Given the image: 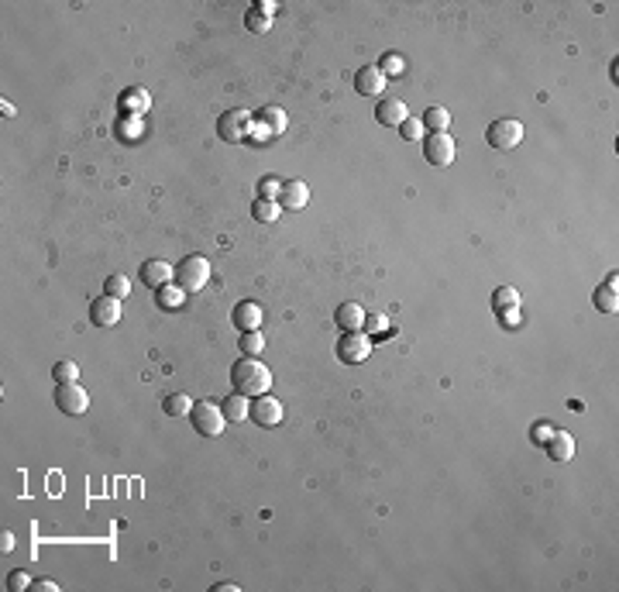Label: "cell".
I'll return each instance as SVG.
<instances>
[{"instance_id":"cell-19","label":"cell","mask_w":619,"mask_h":592,"mask_svg":"<svg viewBox=\"0 0 619 592\" xmlns=\"http://www.w3.org/2000/svg\"><path fill=\"white\" fill-rule=\"evenodd\" d=\"M224 417L231 420V424H241V420H248L252 417V399L248 396H241V393H234V396H227L224 399Z\"/></svg>"},{"instance_id":"cell-25","label":"cell","mask_w":619,"mask_h":592,"mask_svg":"<svg viewBox=\"0 0 619 592\" xmlns=\"http://www.w3.org/2000/svg\"><path fill=\"white\" fill-rule=\"evenodd\" d=\"M52 379H55L59 386H62V383H76V379H80V365H76L73 358H62V362H55Z\"/></svg>"},{"instance_id":"cell-1","label":"cell","mask_w":619,"mask_h":592,"mask_svg":"<svg viewBox=\"0 0 619 592\" xmlns=\"http://www.w3.org/2000/svg\"><path fill=\"white\" fill-rule=\"evenodd\" d=\"M231 383H234V390L241 396L255 399V396H265L268 390H272V372H268L259 358H248V355H245L241 362H234Z\"/></svg>"},{"instance_id":"cell-10","label":"cell","mask_w":619,"mask_h":592,"mask_svg":"<svg viewBox=\"0 0 619 592\" xmlns=\"http://www.w3.org/2000/svg\"><path fill=\"white\" fill-rule=\"evenodd\" d=\"M89 320L96 324V327H114V324H121V299L117 296H100V299H93V306H89Z\"/></svg>"},{"instance_id":"cell-29","label":"cell","mask_w":619,"mask_h":592,"mask_svg":"<svg viewBox=\"0 0 619 592\" xmlns=\"http://www.w3.org/2000/svg\"><path fill=\"white\" fill-rule=\"evenodd\" d=\"M103 293L107 296H117V299H124V296L131 293V279L128 276H107V283H103Z\"/></svg>"},{"instance_id":"cell-37","label":"cell","mask_w":619,"mask_h":592,"mask_svg":"<svg viewBox=\"0 0 619 592\" xmlns=\"http://www.w3.org/2000/svg\"><path fill=\"white\" fill-rule=\"evenodd\" d=\"M550 437H554V427H550V424H537V427H533V441L547 444Z\"/></svg>"},{"instance_id":"cell-14","label":"cell","mask_w":619,"mask_h":592,"mask_svg":"<svg viewBox=\"0 0 619 592\" xmlns=\"http://www.w3.org/2000/svg\"><path fill=\"white\" fill-rule=\"evenodd\" d=\"M173 276H176V269H173L169 262H162V259H152V262H145V269H141V279H145V286H152V290L169 286Z\"/></svg>"},{"instance_id":"cell-4","label":"cell","mask_w":619,"mask_h":592,"mask_svg":"<svg viewBox=\"0 0 619 592\" xmlns=\"http://www.w3.org/2000/svg\"><path fill=\"white\" fill-rule=\"evenodd\" d=\"M485 138H489V145H492L496 152H509V148H516V145L523 141V124L513 121V117L492 121L489 131H485Z\"/></svg>"},{"instance_id":"cell-5","label":"cell","mask_w":619,"mask_h":592,"mask_svg":"<svg viewBox=\"0 0 619 592\" xmlns=\"http://www.w3.org/2000/svg\"><path fill=\"white\" fill-rule=\"evenodd\" d=\"M368 355H372V341H368V334H365V331H348V334L338 341V358H341V362H348V365L365 362Z\"/></svg>"},{"instance_id":"cell-21","label":"cell","mask_w":619,"mask_h":592,"mask_svg":"<svg viewBox=\"0 0 619 592\" xmlns=\"http://www.w3.org/2000/svg\"><path fill=\"white\" fill-rule=\"evenodd\" d=\"M424 128H427V131H447V128H451L447 107H427V110H424Z\"/></svg>"},{"instance_id":"cell-15","label":"cell","mask_w":619,"mask_h":592,"mask_svg":"<svg viewBox=\"0 0 619 592\" xmlns=\"http://www.w3.org/2000/svg\"><path fill=\"white\" fill-rule=\"evenodd\" d=\"M406 117H410V110H406L403 100H382V103L375 107V121L385 124V128H399Z\"/></svg>"},{"instance_id":"cell-27","label":"cell","mask_w":619,"mask_h":592,"mask_svg":"<svg viewBox=\"0 0 619 592\" xmlns=\"http://www.w3.org/2000/svg\"><path fill=\"white\" fill-rule=\"evenodd\" d=\"M492 306H496V313H499V310H509V306H520V293H516L513 286H499V290L492 293Z\"/></svg>"},{"instance_id":"cell-32","label":"cell","mask_w":619,"mask_h":592,"mask_svg":"<svg viewBox=\"0 0 619 592\" xmlns=\"http://www.w3.org/2000/svg\"><path fill=\"white\" fill-rule=\"evenodd\" d=\"M399 134H403L406 141H420V134H424V121H417V117H406V121L399 124Z\"/></svg>"},{"instance_id":"cell-35","label":"cell","mask_w":619,"mask_h":592,"mask_svg":"<svg viewBox=\"0 0 619 592\" xmlns=\"http://www.w3.org/2000/svg\"><path fill=\"white\" fill-rule=\"evenodd\" d=\"M279 193H282V183H279V180H262V200H275V203H279Z\"/></svg>"},{"instance_id":"cell-6","label":"cell","mask_w":619,"mask_h":592,"mask_svg":"<svg viewBox=\"0 0 619 592\" xmlns=\"http://www.w3.org/2000/svg\"><path fill=\"white\" fill-rule=\"evenodd\" d=\"M424 155L430 166H451L454 162V138L447 131H430L424 141Z\"/></svg>"},{"instance_id":"cell-17","label":"cell","mask_w":619,"mask_h":592,"mask_svg":"<svg viewBox=\"0 0 619 592\" xmlns=\"http://www.w3.org/2000/svg\"><path fill=\"white\" fill-rule=\"evenodd\" d=\"M547 455L554 462H571L575 458V437L568 430H554V437L547 441Z\"/></svg>"},{"instance_id":"cell-3","label":"cell","mask_w":619,"mask_h":592,"mask_svg":"<svg viewBox=\"0 0 619 592\" xmlns=\"http://www.w3.org/2000/svg\"><path fill=\"white\" fill-rule=\"evenodd\" d=\"M189 420H193V427H196L203 437H220V434H224V424H227L224 410H220L217 403H207V399L193 403V410H189Z\"/></svg>"},{"instance_id":"cell-41","label":"cell","mask_w":619,"mask_h":592,"mask_svg":"<svg viewBox=\"0 0 619 592\" xmlns=\"http://www.w3.org/2000/svg\"><path fill=\"white\" fill-rule=\"evenodd\" d=\"M217 592H238V586H231V582H220V586H217Z\"/></svg>"},{"instance_id":"cell-26","label":"cell","mask_w":619,"mask_h":592,"mask_svg":"<svg viewBox=\"0 0 619 592\" xmlns=\"http://www.w3.org/2000/svg\"><path fill=\"white\" fill-rule=\"evenodd\" d=\"M162 410L169 413V417H186L189 410H193V399L186 393H176V396H166V403H162Z\"/></svg>"},{"instance_id":"cell-33","label":"cell","mask_w":619,"mask_h":592,"mask_svg":"<svg viewBox=\"0 0 619 592\" xmlns=\"http://www.w3.org/2000/svg\"><path fill=\"white\" fill-rule=\"evenodd\" d=\"M378 69H382V76L389 80V76H399V73L406 69V62H403L399 55H385V59L378 62Z\"/></svg>"},{"instance_id":"cell-40","label":"cell","mask_w":619,"mask_h":592,"mask_svg":"<svg viewBox=\"0 0 619 592\" xmlns=\"http://www.w3.org/2000/svg\"><path fill=\"white\" fill-rule=\"evenodd\" d=\"M35 589H38V592H55L59 586H55V582H49V579H38V582H35Z\"/></svg>"},{"instance_id":"cell-11","label":"cell","mask_w":619,"mask_h":592,"mask_svg":"<svg viewBox=\"0 0 619 592\" xmlns=\"http://www.w3.org/2000/svg\"><path fill=\"white\" fill-rule=\"evenodd\" d=\"M354 90H358L361 97H382V90H385V76H382V69H378V66H365V69H358V76H354Z\"/></svg>"},{"instance_id":"cell-20","label":"cell","mask_w":619,"mask_h":592,"mask_svg":"<svg viewBox=\"0 0 619 592\" xmlns=\"http://www.w3.org/2000/svg\"><path fill=\"white\" fill-rule=\"evenodd\" d=\"M238 348H241L248 358H259V355L265 351V334H262V331H241Z\"/></svg>"},{"instance_id":"cell-2","label":"cell","mask_w":619,"mask_h":592,"mask_svg":"<svg viewBox=\"0 0 619 592\" xmlns=\"http://www.w3.org/2000/svg\"><path fill=\"white\" fill-rule=\"evenodd\" d=\"M176 283L186 293H200L210 283V262L203 255H186L176 265Z\"/></svg>"},{"instance_id":"cell-13","label":"cell","mask_w":619,"mask_h":592,"mask_svg":"<svg viewBox=\"0 0 619 592\" xmlns=\"http://www.w3.org/2000/svg\"><path fill=\"white\" fill-rule=\"evenodd\" d=\"M310 203V186L299 183V180H289L282 183V193H279V207L282 210H303Z\"/></svg>"},{"instance_id":"cell-39","label":"cell","mask_w":619,"mask_h":592,"mask_svg":"<svg viewBox=\"0 0 619 592\" xmlns=\"http://www.w3.org/2000/svg\"><path fill=\"white\" fill-rule=\"evenodd\" d=\"M121 131H124V138H138V117L124 121V124H121Z\"/></svg>"},{"instance_id":"cell-18","label":"cell","mask_w":619,"mask_h":592,"mask_svg":"<svg viewBox=\"0 0 619 592\" xmlns=\"http://www.w3.org/2000/svg\"><path fill=\"white\" fill-rule=\"evenodd\" d=\"M121 107H124L128 114H134V117H138V114H145V110L152 107V94H148L145 87H131V90H124V94H121Z\"/></svg>"},{"instance_id":"cell-9","label":"cell","mask_w":619,"mask_h":592,"mask_svg":"<svg viewBox=\"0 0 619 592\" xmlns=\"http://www.w3.org/2000/svg\"><path fill=\"white\" fill-rule=\"evenodd\" d=\"M282 403L279 399H272V396H255V403H252V420L259 424V427H279L282 424Z\"/></svg>"},{"instance_id":"cell-28","label":"cell","mask_w":619,"mask_h":592,"mask_svg":"<svg viewBox=\"0 0 619 592\" xmlns=\"http://www.w3.org/2000/svg\"><path fill=\"white\" fill-rule=\"evenodd\" d=\"M245 28L248 31H259V35H265L268 28H272V17L262 14L259 7H248V14H245Z\"/></svg>"},{"instance_id":"cell-23","label":"cell","mask_w":619,"mask_h":592,"mask_svg":"<svg viewBox=\"0 0 619 592\" xmlns=\"http://www.w3.org/2000/svg\"><path fill=\"white\" fill-rule=\"evenodd\" d=\"M595 310H599V313H616L619 310L616 286H599V290H595Z\"/></svg>"},{"instance_id":"cell-12","label":"cell","mask_w":619,"mask_h":592,"mask_svg":"<svg viewBox=\"0 0 619 592\" xmlns=\"http://www.w3.org/2000/svg\"><path fill=\"white\" fill-rule=\"evenodd\" d=\"M231 320H234L238 331H259V327H262V306H259L255 299H241V303L234 306Z\"/></svg>"},{"instance_id":"cell-16","label":"cell","mask_w":619,"mask_h":592,"mask_svg":"<svg viewBox=\"0 0 619 592\" xmlns=\"http://www.w3.org/2000/svg\"><path fill=\"white\" fill-rule=\"evenodd\" d=\"M365 317H368V313H365L358 303H351V299L341 303L338 313H334V320H338V327H341L345 334H348V331H365Z\"/></svg>"},{"instance_id":"cell-22","label":"cell","mask_w":619,"mask_h":592,"mask_svg":"<svg viewBox=\"0 0 619 592\" xmlns=\"http://www.w3.org/2000/svg\"><path fill=\"white\" fill-rule=\"evenodd\" d=\"M155 299H159V306H162V310H179V306L186 303V290L169 283V286H162V290H159Z\"/></svg>"},{"instance_id":"cell-36","label":"cell","mask_w":619,"mask_h":592,"mask_svg":"<svg viewBox=\"0 0 619 592\" xmlns=\"http://www.w3.org/2000/svg\"><path fill=\"white\" fill-rule=\"evenodd\" d=\"M248 138H252V141H268V138H272V131H268L265 124L259 121V124H252V128H248Z\"/></svg>"},{"instance_id":"cell-24","label":"cell","mask_w":619,"mask_h":592,"mask_svg":"<svg viewBox=\"0 0 619 592\" xmlns=\"http://www.w3.org/2000/svg\"><path fill=\"white\" fill-rule=\"evenodd\" d=\"M259 121L265 124L272 134L286 131V110H279V107H262V110H259Z\"/></svg>"},{"instance_id":"cell-38","label":"cell","mask_w":619,"mask_h":592,"mask_svg":"<svg viewBox=\"0 0 619 592\" xmlns=\"http://www.w3.org/2000/svg\"><path fill=\"white\" fill-rule=\"evenodd\" d=\"M499 317H503V324H506V327H520V310H516V306L499 310Z\"/></svg>"},{"instance_id":"cell-31","label":"cell","mask_w":619,"mask_h":592,"mask_svg":"<svg viewBox=\"0 0 619 592\" xmlns=\"http://www.w3.org/2000/svg\"><path fill=\"white\" fill-rule=\"evenodd\" d=\"M365 334H372V338L389 334V317H385V313H368V317H365Z\"/></svg>"},{"instance_id":"cell-30","label":"cell","mask_w":619,"mask_h":592,"mask_svg":"<svg viewBox=\"0 0 619 592\" xmlns=\"http://www.w3.org/2000/svg\"><path fill=\"white\" fill-rule=\"evenodd\" d=\"M252 210H255V217H259V220H262V224H272V220H275V217H279V210H282V207H279V203H275V200H255V207H252Z\"/></svg>"},{"instance_id":"cell-7","label":"cell","mask_w":619,"mask_h":592,"mask_svg":"<svg viewBox=\"0 0 619 592\" xmlns=\"http://www.w3.org/2000/svg\"><path fill=\"white\" fill-rule=\"evenodd\" d=\"M248 128H252V114H248V110H227V114H220V121H217V134H220L224 141H241V138H248Z\"/></svg>"},{"instance_id":"cell-8","label":"cell","mask_w":619,"mask_h":592,"mask_svg":"<svg viewBox=\"0 0 619 592\" xmlns=\"http://www.w3.org/2000/svg\"><path fill=\"white\" fill-rule=\"evenodd\" d=\"M55 406H59L62 413H69V417H80V413H87L89 396H87V390L76 386V383H62V386L55 390Z\"/></svg>"},{"instance_id":"cell-34","label":"cell","mask_w":619,"mask_h":592,"mask_svg":"<svg viewBox=\"0 0 619 592\" xmlns=\"http://www.w3.org/2000/svg\"><path fill=\"white\" fill-rule=\"evenodd\" d=\"M28 586H31V575H28V572H10L7 589H10V592H24Z\"/></svg>"}]
</instances>
